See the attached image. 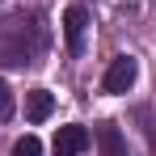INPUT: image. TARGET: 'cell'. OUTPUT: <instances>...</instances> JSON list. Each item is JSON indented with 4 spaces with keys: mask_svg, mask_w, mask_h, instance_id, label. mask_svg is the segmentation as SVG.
I'll return each instance as SVG.
<instances>
[{
    "mask_svg": "<svg viewBox=\"0 0 156 156\" xmlns=\"http://www.w3.org/2000/svg\"><path fill=\"white\" fill-rule=\"evenodd\" d=\"M13 156H42V144H38L34 135H26V139L13 144Z\"/></svg>",
    "mask_w": 156,
    "mask_h": 156,
    "instance_id": "6",
    "label": "cell"
},
{
    "mask_svg": "<svg viewBox=\"0 0 156 156\" xmlns=\"http://www.w3.org/2000/svg\"><path fill=\"white\" fill-rule=\"evenodd\" d=\"M93 139H97L101 156H131V152H127V139H122V131L114 127V122H97Z\"/></svg>",
    "mask_w": 156,
    "mask_h": 156,
    "instance_id": "4",
    "label": "cell"
},
{
    "mask_svg": "<svg viewBox=\"0 0 156 156\" xmlns=\"http://www.w3.org/2000/svg\"><path fill=\"white\" fill-rule=\"evenodd\" d=\"M135 76H139V63L131 59V55H118L110 68H105V76H101V89L105 93H127L131 84H135Z\"/></svg>",
    "mask_w": 156,
    "mask_h": 156,
    "instance_id": "1",
    "label": "cell"
},
{
    "mask_svg": "<svg viewBox=\"0 0 156 156\" xmlns=\"http://www.w3.org/2000/svg\"><path fill=\"white\" fill-rule=\"evenodd\" d=\"M51 110H55V97L47 93V89H30V93H26V118H30V122L51 118Z\"/></svg>",
    "mask_w": 156,
    "mask_h": 156,
    "instance_id": "5",
    "label": "cell"
},
{
    "mask_svg": "<svg viewBox=\"0 0 156 156\" xmlns=\"http://www.w3.org/2000/svg\"><path fill=\"white\" fill-rule=\"evenodd\" d=\"M13 118V89L0 80V122H9Z\"/></svg>",
    "mask_w": 156,
    "mask_h": 156,
    "instance_id": "7",
    "label": "cell"
},
{
    "mask_svg": "<svg viewBox=\"0 0 156 156\" xmlns=\"http://www.w3.org/2000/svg\"><path fill=\"white\" fill-rule=\"evenodd\" d=\"M84 30H89V9L84 4H68L63 9V42H68L72 55L84 47Z\"/></svg>",
    "mask_w": 156,
    "mask_h": 156,
    "instance_id": "2",
    "label": "cell"
},
{
    "mask_svg": "<svg viewBox=\"0 0 156 156\" xmlns=\"http://www.w3.org/2000/svg\"><path fill=\"white\" fill-rule=\"evenodd\" d=\"M89 127H59L55 131V156H80L89 148Z\"/></svg>",
    "mask_w": 156,
    "mask_h": 156,
    "instance_id": "3",
    "label": "cell"
}]
</instances>
